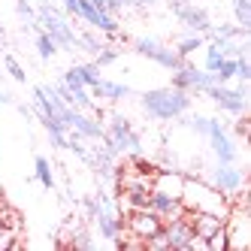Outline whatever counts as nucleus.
<instances>
[{"label": "nucleus", "instance_id": "f257e3e1", "mask_svg": "<svg viewBox=\"0 0 251 251\" xmlns=\"http://www.w3.org/2000/svg\"><path fill=\"white\" fill-rule=\"evenodd\" d=\"M182 206L188 212H212V215H218V218H227V212H230L233 203H230V197H224L209 182L185 176V182H182Z\"/></svg>", "mask_w": 251, "mask_h": 251}, {"label": "nucleus", "instance_id": "f03ea898", "mask_svg": "<svg viewBox=\"0 0 251 251\" xmlns=\"http://www.w3.org/2000/svg\"><path fill=\"white\" fill-rule=\"evenodd\" d=\"M146 115L157 118V121H176L178 115H185L191 109V94L188 91H178V88H151L139 97Z\"/></svg>", "mask_w": 251, "mask_h": 251}, {"label": "nucleus", "instance_id": "7ed1b4c3", "mask_svg": "<svg viewBox=\"0 0 251 251\" xmlns=\"http://www.w3.org/2000/svg\"><path fill=\"white\" fill-rule=\"evenodd\" d=\"M100 142H106L115 154H130V157L142 154V139H139V133L133 130V124L124 115H112L109 118V127H106V136Z\"/></svg>", "mask_w": 251, "mask_h": 251}, {"label": "nucleus", "instance_id": "20e7f679", "mask_svg": "<svg viewBox=\"0 0 251 251\" xmlns=\"http://www.w3.org/2000/svg\"><path fill=\"white\" fill-rule=\"evenodd\" d=\"M37 22H40V27L49 33L51 40H55V46L58 49H79V43H76V30L67 25V19L51 6V3H43L40 9H37Z\"/></svg>", "mask_w": 251, "mask_h": 251}, {"label": "nucleus", "instance_id": "39448f33", "mask_svg": "<svg viewBox=\"0 0 251 251\" xmlns=\"http://www.w3.org/2000/svg\"><path fill=\"white\" fill-rule=\"evenodd\" d=\"M64 12H70V15H76V19H82L85 25L97 27L100 33H106V37H118V22H115V15L97 9L91 0H64Z\"/></svg>", "mask_w": 251, "mask_h": 251}, {"label": "nucleus", "instance_id": "423d86ee", "mask_svg": "<svg viewBox=\"0 0 251 251\" xmlns=\"http://www.w3.org/2000/svg\"><path fill=\"white\" fill-rule=\"evenodd\" d=\"M203 94H209L218 109L227 115H245V106H248V82H239L236 88H227V85H209Z\"/></svg>", "mask_w": 251, "mask_h": 251}, {"label": "nucleus", "instance_id": "0eeeda50", "mask_svg": "<svg viewBox=\"0 0 251 251\" xmlns=\"http://www.w3.org/2000/svg\"><path fill=\"white\" fill-rule=\"evenodd\" d=\"M133 51H136V55H142V58H149V61H154V64H160V67H167V70L182 67V61H185L176 49H167L164 43H157V40H151V37L133 40Z\"/></svg>", "mask_w": 251, "mask_h": 251}, {"label": "nucleus", "instance_id": "6e6552de", "mask_svg": "<svg viewBox=\"0 0 251 251\" xmlns=\"http://www.w3.org/2000/svg\"><path fill=\"white\" fill-rule=\"evenodd\" d=\"M160 227H164V221H160L151 209H130L127 221H124V230H127L136 242H146L149 236H154Z\"/></svg>", "mask_w": 251, "mask_h": 251}, {"label": "nucleus", "instance_id": "1a4fd4ad", "mask_svg": "<svg viewBox=\"0 0 251 251\" xmlns=\"http://www.w3.org/2000/svg\"><path fill=\"white\" fill-rule=\"evenodd\" d=\"M206 139H209V146H212L215 157H218V164H236V157H239V151H236V142L230 139V133L224 130V124H221V121L209 118Z\"/></svg>", "mask_w": 251, "mask_h": 251}, {"label": "nucleus", "instance_id": "9d476101", "mask_svg": "<svg viewBox=\"0 0 251 251\" xmlns=\"http://www.w3.org/2000/svg\"><path fill=\"white\" fill-rule=\"evenodd\" d=\"M209 85H215V76L206 70H197L188 61H182V67L173 70V88H178V91H206Z\"/></svg>", "mask_w": 251, "mask_h": 251}, {"label": "nucleus", "instance_id": "9b49d317", "mask_svg": "<svg viewBox=\"0 0 251 251\" xmlns=\"http://www.w3.org/2000/svg\"><path fill=\"white\" fill-rule=\"evenodd\" d=\"M209 185L218 188L224 197H236L245 188V176H242V170L236 164H218L209 176Z\"/></svg>", "mask_w": 251, "mask_h": 251}, {"label": "nucleus", "instance_id": "f8f14e48", "mask_svg": "<svg viewBox=\"0 0 251 251\" xmlns=\"http://www.w3.org/2000/svg\"><path fill=\"white\" fill-rule=\"evenodd\" d=\"M160 233H164V239H167V245H170L173 251H185V248H188V239L194 236L188 215H178V218H170V221H164Z\"/></svg>", "mask_w": 251, "mask_h": 251}, {"label": "nucleus", "instance_id": "ddd939ff", "mask_svg": "<svg viewBox=\"0 0 251 251\" xmlns=\"http://www.w3.org/2000/svg\"><path fill=\"white\" fill-rule=\"evenodd\" d=\"M173 12H176V19L182 22L188 30H194V33H209L212 30L209 12L200 9V6H194V3H173Z\"/></svg>", "mask_w": 251, "mask_h": 251}, {"label": "nucleus", "instance_id": "4468645a", "mask_svg": "<svg viewBox=\"0 0 251 251\" xmlns=\"http://www.w3.org/2000/svg\"><path fill=\"white\" fill-rule=\"evenodd\" d=\"M149 209L157 215L160 221H170V218H178V215H185V206L178 197H170L164 191H149Z\"/></svg>", "mask_w": 251, "mask_h": 251}, {"label": "nucleus", "instance_id": "2eb2a0df", "mask_svg": "<svg viewBox=\"0 0 251 251\" xmlns=\"http://www.w3.org/2000/svg\"><path fill=\"white\" fill-rule=\"evenodd\" d=\"M67 127L73 130L79 139H103L106 136V130L100 127V121H94V118H88V115H82L79 109H70V118H67Z\"/></svg>", "mask_w": 251, "mask_h": 251}, {"label": "nucleus", "instance_id": "dca6fc26", "mask_svg": "<svg viewBox=\"0 0 251 251\" xmlns=\"http://www.w3.org/2000/svg\"><path fill=\"white\" fill-rule=\"evenodd\" d=\"M94 97H100V100H124V97H130V88L127 85H121V82H109V79H100L94 88Z\"/></svg>", "mask_w": 251, "mask_h": 251}, {"label": "nucleus", "instance_id": "f3484780", "mask_svg": "<svg viewBox=\"0 0 251 251\" xmlns=\"http://www.w3.org/2000/svg\"><path fill=\"white\" fill-rule=\"evenodd\" d=\"M73 70H76V76L82 79V85L88 88V91H91V88H94V85L103 79V76H100V67H97L94 61H91V64H76Z\"/></svg>", "mask_w": 251, "mask_h": 251}, {"label": "nucleus", "instance_id": "a211bd4d", "mask_svg": "<svg viewBox=\"0 0 251 251\" xmlns=\"http://www.w3.org/2000/svg\"><path fill=\"white\" fill-rule=\"evenodd\" d=\"M33 173H37V182L43 185V188H55V173H51V164H49V160L46 157H37V160H33Z\"/></svg>", "mask_w": 251, "mask_h": 251}, {"label": "nucleus", "instance_id": "6ab92c4d", "mask_svg": "<svg viewBox=\"0 0 251 251\" xmlns=\"http://www.w3.org/2000/svg\"><path fill=\"white\" fill-rule=\"evenodd\" d=\"M37 51H40V58L43 61H49V58H55V51H58V46H55V40L49 37V33L43 30V27H37Z\"/></svg>", "mask_w": 251, "mask_h": 251}, {"label": "nucleus", "instance_id": "aec40b11", "mask_svg": "<svg viewBox=\"0 0 251 251\" xmlns=\"http://www.w3.org/2000/svg\"><path fill=\"white\" fill-rule=\"evenodd\" d=\"M212 76H215V85H227L230 79H236V58H224V64Z\"/></svg>", "mask_w": 251, "mask_h": 251}, {"label": "nucleus", "instance_id": "412c9836", "mask_svg": "<svg viewBox=\"0 0 251 251\" xmlns=\"http://www.w3.org/2000/svg\"><path fill=\"white\" fill-rule=\"evenodd\" d=\"M233 12H236V22H239V27H251V3L248 0H233Z\"/></svg>", "mask_w": 251, "mask_h": 251}, {"label": "nucleus", "instance_id": "4be33fe9", "mask_svg": "<svg viewBox=\"0 0 251 251\" xmlns=\"http://www.w3.org/2000/svg\"><path fill=\"white\" fill-rule=\"evenodd\" d=\"M15 12H19L22 19H25V22H27V25L33 27V30L40 27V22H37V9L30 6V0H19V3H15Z\"/></svg>", "mask_w": 251, "mask_h": 251}, {"label": "nucleus", "instance_id": "5701e85b", "mask_svg": "<svg viewBox=\"0 0 251 251\" xmlns=\"http://www.w3.org/2000/svg\"><path fill=\"white\" fill-rule=\"evenodd\" d=\"M200 46H203V37H200V33H194V37H185V40H178L176 51H178V55H182V58H188L191 51H197Z\"/></svg>", "mask_w": 251, "mask_h": 251}, {"label": "nucleus", "instance_id": "b1692460", "mask_svg": "<svg viewBox=\"0 0 251 251\" xmlns=\"http://www.w3.org/2000/svg\"><path fill=\"white\" fill-rule=\"evenodd\" d=\"M15 245H19V230H15V227H6V224H0V251L15 248Z\"/></svg>", "mask_w": 251, "mask_h": 251}, {"label": "nucleus", "instance_id": "393cba45", "mask_svg": "<svg viewBox=\"0 0 251 251\" xmlns=\"http://www.w3.org/2000/svg\"><path fill=\"white\" fill-rule=\"evenodd\" d=\"M206 242H209V251H227V227L221 224V227L215 230Z\"/></svg>", "mask_w": 251, "mask_h": 251}, {"label": "nucleus", "instance_id": "a878e982", "mask_svg": "<svg viewBox=\"0 0 251 251\" xmlns=\"http://www.w3.org/2000/svg\"><path fill=\"white\" fill-rule=\"evenodd\" d=\"M224 64V55H221V49L218 46H209V51H206V73H215V70H218Z\"/></svg>", "mask_w": 251, "mask_h": 251}, {"label": "nucleus", "instance_id": "bb28decb", "mask_svg": "<svg viewBox=\"0 0 251 251\" xmlns=\"http://www.w3.org/2000/svg\"><path fill=\"white\" fill-rule=\"evenodd\" d=\"M3 67H6V73H9L15 82H25V79H27V76H25V70H22V64L15 61L12 55H3Z\"/></svg>", "mask_w": 251, "mask_h": 251}, {"label": "nucleus", "instance_id": "cd10ccee", "mask_svg": "<svg viewBox=\"0 0 251 251\" xmlns=\"http://www.w3.org/2000/svg\"><path fill=\"white\" fill-rule=\"evenodd\" d=\"M118 61V49H112V46H103L100 51H97V67H109V64H115Z\"/></svg>", "mask_w": 251, "mask_h": 251}, {"label": "nucleus", "instance_id": "c85d7f7f", "mask_svg": "<svg viewBox=\"0 0 251 251\" xmlns=\"http://www.w3.org/2000/svg\"><path fill=\"white\" fill-rule=\"evenodd\" d=\"M236 79H239V82H248V79H251V64H248L245 55L236 58Z\"/></svg>", "mask_w": 251, "mask_h": 251}, {"label": "nucleus", "instance_id": "c756f323", "mask_svg": "<svg viewBox=\"0 0 251 251\" xmlns=\"http://www.w3.org/2000/svg\"><path fill=\"white\" fill-rule=\"evenodd\" d=\"M124 6H133V0H106V9H109V12H118Z\"/></svg>", "mask_w": 251, "mask_h": 251}, {"label": "nucleus", "instance_id": "7c9ffc66", "mask_svg": "<svg viewBox=\"0 0 251 251\" xmlns=\"http://www.w3.org/2000/svg\"><path fill=\"white\" fill-rule=\"evenodd\" d=\"M157 0H133V6H154Z\"/></svg>", "mask_w": 251, "mask_h": 251}, {"label": "nucleus", "instance_id": "2f4dec72", "mask_svg": "<svg viewBox=\"0 0 251 251\" xmlns=\"http://www.w3.org/2000/svg\"><path fill=\"white\" fill-rule=\"evenodd\" d=\"M91 3H94L97 9H103V12H109V9H106V0H91Z\"/></svg>", "mask_w": 251, "mask_h": 251}, {"label": "nucleus", "instance_id": "473e14b6", "mask_svg": "<svg viewBox=\"0 0 251 251\" xmlns=\"http://www.w3.org/2000/svg\"><path fill=\"white\" fill-rule=\"evenodd\" d=\"M0 103H12V97H9L6 91H0Z\"/></svg>", "mask_w": 251, "mask_h": 251}, {"label": "nucleus", "instance_id": "72a5a7b5", "mask_svg": "<svg viewBox=\"0 0 251 251\" xmlns=\"http://www.w3.org/2000/svg\"><path fill=\"white\" fill-rule=\"evenodd\" d=\"M0 49H3V27H0Z\"/></svg>", "mask_w": 251, "mask_h": 251}]
</instances>
